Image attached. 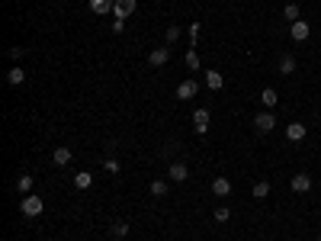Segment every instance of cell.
I'll return each mask as SVG.
<instances>
[{
	"mask_svg": "<svg viewBox=\"0 0 321 241\" xmlns=\"http://www.w3.org/2000/svg\"><path fill=\"white\" fill-rule=\"evenodd\" d=\"M276 100H280V96H276V90H273V87L260 90V103H264L267 110H276Z\"/></svg>",
	"mask_w": 321,
	"mask_h": 241,
	"instance_id": "cell-17",
	"label": "cell"
},
{
	"mask_svg": "<svg viewBox=\"0 0 321 241\" xmlns=\"http://www.w3.org/2000/svg\"><path fill=\"white\" fill-rule=\"evenodd\" d=\"M71 158H74V151H71V148H55V154H52V161H55L58 167L71 164Z\"/></svg>",
	"mask_w": 321,
	"mask_h": 241,
	"instance_id": "cell-16",
	"label": "cell"
},
{
	"mask_svg": "<svg viewBox=\"0 0 321 241\" xmlns=\"http://www.w3.org/2000/svg\"><path fill=\"white\" fill-rule=\"evenodd\" d=\"M305 135H308L305 123H289V126H286V138H289V142H302Z\"/></svg>",
	"mask_w": 321,
	"mask_h": 241,
	"instance_id": "cell-8",
	"label": "cell"
},
{
	"mask_svg": "<svg viewBox=\"0 0 321 241\" xmlns=\"http://www.w3.org/2000/svg\"><path fill=\"white\" fill-rule=\"evenodd\" d=\"M125 29V19H113V32H122Z\"/></svg>",
	"mask_w": 321,
	"mask_h": 241,
	"instance_id": "cell-29",
	"label": "cell"
},
{
	"mask_svg": "<svg viewBox=\"0 0 321 241\" xmlns=\"http://www.w3.org/2000/svg\"><path fill=\"white\" fill-rule=\"evenodd\" d=\"M23 81H26V71H23L19 65L7 71V84H10V87H19V84H23Z\"/></svg>",
	"mask_w": 321,
	"mask_h": 241,
	"instance_id": "cell-15",
	"label": "cell"
},
{
	"mask_svg": "<svg viewBox=\"0 0 321 241\" xmlns=\"http://www.w3.org/2000/svg\"><path fill=\"white\" fill-rule=\"evenodd\" d=\"M196 90H199V84H196V81H183L180 87H177V93H174V96H177V100H193Z\"/></svg>",
	"mask_w": 321,
	"mask_h": 241,
	"instance_id": "cell-6",
	"label": "cell"
},
{
	"mask_svg": "<svg viewBox=\"0 0 321 241\" xmlns=\"http://www.w3.org/2000/svg\"><path fill=\"white\" fill-rule=\"evenodd\" d=\"M193 129L199 132V135H203V132L209 129V110H203V106H199V110L193 113Z\"/></svg>",
	"mask_w": 321,
	"mask_h": 241,
	"instance_id": "cell-9",
	"label": "cell"
},
{
	"mask_svg": "<svg viewBox=\"0 0 321 241\" xmlns=\"http://www.w3.org/2000/svg\"><path fill=\"white\" fill-rule=\"evenodd\" d=\"M289 187H292V193H308L312 190V174H292V180H289Z\"/></svg>",
	"mask_w": 321,
	"mask_h": 241,
	"instance_id": "cell-3",
	"label": "cell"
},
{
	"mask_svg": "<svg viewBox=\"0 0 321 241\" xmlns=\"http://www.w3.org/2000/svg\"><path fill=\"white\" fill-rule=\"evenodd\" d=\"M23 55H26V48H23V45H13V48H10V58H16V62H19Z\"/></svg>",
	"mask_w": 321,
	"mask_h": 241,
	"instance_id": "cell-28",
	"label": "cell"
},
{
	"mask_svg": "<svg viewBox=\"0 0 321 241\" xmlns=\"http://www.w3.org/2000/svg\"><path fill=\"white\" fill-rule=\"evenodd\" d=\"M318 241H321V235H318Z\"/></svg>",
	"mask_w": 321,
	"mask_h": 241,
	"instance_id": "cell-30",
	"label": "cell"
},
{
	"mask_svg": "<svg viewBox=\"0 0 321 241\" xmlns=\"http://www.w3.org/2000/svg\"><path fill=\"white\" fill-rule=\"evenodd\" d=\"M103 167H106L110 174H119V171H122V164H119L116 158H106V161H103Z\"/></svg>",
	"mask_w": 321,
	"mask_h": 241,
	"instance_id": "cell-25",
	"label": "cell"
},
{
	"mask_svg": "<svg viewBox=\"0 0 321 241\" xmlns=\"http://www.w3.org/2000/svg\"><path fill=\"white\" fill-rule=\"evenodd\" d=\"M206 87H209V90H222V87H225L222 71H206Z\"/></svg>",
	"mask_w": 321,
	"mask_h": 241,
	"instance_id": "cell-12",
	"label": "cell"
},
{
	"mask_svg": "<svg viewBox=\"0 0 321 241\" xmlns=\"http://www.w3.org/2000/svg\"><path fill=\"white\" fill-rule=\"evenodd\" d=\"M276 71H280L283 77H289L292 71H295V55H283V58H280V65H276Z\"/></svg>",
	"mask_w": 321,
	"mask_h": 241,
	"instance_id": "cell-14",
	"label": "cell"
},
{
	"mask_svg": "<svg viewBox=\"0 0 321 241\" xmlns=\"http://www.w3.org/2000/svg\"><path fill=\"white\" fill-rule=\"evenodd\" d=\"M113 235L116 238H125L129 235V222H113Z\"/></svg>",
	"mask_w": 321,
	"mask_h": 241,
	"instance_id": "cell-23",
	"label": "cell"
},
{
	"mask_svg": "<svg viewBox=\"0 0 321 241\" xmlns=\"http://www.w3.org/2000/svg\"><path fill=\"white\" fill-rule=\"evenodd\" d=\"M167 58H170V48L161 45V48H154V52H148V65L151 68H164V65H167Z\"/></svg>",
	"mask_w": 321,
	"mask_h": 241,
	"instance_id": "cell-4",
	"label": "cell"
},
{
	"mask_svg": "<svg viewBox=\"0 0 321 241\" xmlns=\"http://www.w3.org/2000/svg\"><path fill=\"white\" fill-rule=\"evenodd\" d=\"M254 129H257V132H273V129H276V113H273V110L257 113V116H254Z\"/></svg>",
	"mask_w": 321,
	"mask_h": 241,
	"instance_id": "cell-2",
	"label": "cell"
},
{
	"mask_svg": "<svg viewBox=\"0 0 321 241\" xmlns=\"http://www.w3.org/2000/svg\"><path fill=\"white\" fill-rule=\"evenodd\" d=\"M289 35H292V39H295V42H305V39H308V35H312V26H308V23H305V19H299V23H292V29H289Z\"/></svg>",
	"mask_w": 321,
	"mask_h": 241,
	"instance_id": "cell-7",
	"label": "cell"
},
{
	"mask_svg": "<svg viewBox=\"0 0 321 241\" xmlns=\"http://www.w3.org/2000/svg\"><path fill=\"white\" fill-rule=\"evenodd\" d=\"M283 16H286L289 23H299L302 19V10L295 7V4H286V7H283Z\"/></svg>",
	"mask_w": 321,
	"mask_h": 241,
	"instance_id": "cell-20",
	"label": "cell"
},
{
	"mask_svg": "<svg viewBox=\"0 0 321 241\" xmlns=\"http://www.w3.org/2000/svg\"><path fill=\"white\" fill-rule=\"evenodd\" d=\"M113 7H116V0H90V10L97 16H103V13H113Z\"/></svg>",
	"mask_w": 321,
	"mask_h": 241,
	"instance_id": "cell-13",
	"label": "cell"
},
{
	"mask_svg": "<svg viewBox=\"0 0 321 241\" xmlns=\"http://www.w3.org/2000/svg\"><path fill=\"white\" fill-rule=\"evenodd\" d=\"M186 65L193 68V71H199V55H196V48H189V52H186Z\"/></svg>",
	"mask_w": 321,
	"mask_h": 241,
	"instance_id": "cell-24",
	"label": "cell"
},
{
	"mask_svg": "<svg viewBox=\"0 0 321 241\" xmlns=\"http://www.w3.org/2000/svg\"><path fill=\"white\" fill-rule=\"evenodd\" d=\"M19 212H23V215H29V219H35V215H42V212H45V199H42V196H35V193H29V196H23V199H19Z\"/></svg>",
	"mask_w": 321,
	"mask_h": 241,
	"instance_id": "cell-1",
	"label": "cell"
},
{
	"mask_svg": "<svg viewBox=\"0 0 321 241\" xmlns=\"http://www.w3.org/2000/svg\"><path fill=\"white\" fill-rule=\"evenodd\" d=\"M167 174H170V180H174V184H183V180L189 177V167L177 161V164H170V171H167Z\"/></svg>",
	"mask_w": 321,
	"mask_h": 241,
	"instance_id": "cell-10",
	"label": "cell"
},
{
	"mask_svg": "<svg viewBox=\"0 0 321 241\" xmlns=\"http://www.w3.org/2000/svg\"><path fill=\"white\" fill-rule=\"evenodd\" d=\"M16 193H23V196H29V193H32V174H19V180H16Z\"/></svg>",
	"mask_w": 321,
	"mask_h": 241,
	"instance_id": "cell-18",
	"label": "cell"
},
{
	"mask_svg": "<svg viewBox=\"0 0 321 241\" xmlns=\"http://www.w3.org/2000/svg\"><path fill=\"white\" fill-rule=\"evenodd\" d=\"M228 219H231V209L228 206H219L216 209V222H228Z\"/></svg>",
	"mask_w": 321,
	"mask_h": 241,
	"instance_id": "cell-26",
	"label": "cell"
},
{
	"mask_svg": "<svg viewBox=\"0 0 321 241\" xmlns=\"http://www.w3.org/2000/svg\"><path fill=\"white\" fill-rule=\"evenodd\" d=\"M90 184H93V174H90V171H80V174H74V187H77V190H87Z\"/></svg>",
	"mask_w": 321,
	"mask_h": 241,
	"instance_id": "cell-19",
	"label": "cell"
},
{
	"mask_svg": "<svg viewBox=\"0 0 321 241\" xmlns=\"http://www.w3.org/2000/svg\"><path fill=\"white\" fill-rule=\"evenodd\" d=\"M180 35H183V29H180V26H170V29H167V42L174 45L177 39H180Z\"/></svg>",
	"mask_w": 321,
	"mask_h": 241,
	"instance_id": "cell-27",
	"label": "cell"
},
{
	"mask_svg": "<svg viewBox=\"0 0 321 241\" xmlns=\"http://www.w3.org/2000/svg\"><path fill=\"white\" fill-rule=\"evenodd\" d=\"M151 196H167V180H154L151 184Z\"/></svg>",
	"mask_w": 321,
	"mask_h": 241,
	"instance_id": "cell-22",
	"label": "cell"
},
{
	"mask_svg": "<svg viewBox=\"0 0 321 241\" xmlns=\"http://www.w3.org/2000/svg\"><path fill=\"white\" fill-rule=\"evenodd\" d=\"M267 196H270V184H267V180L254 184V199H267Z\"/></svg>",
	"mask_w": 321,
	"mask_h": 241,
	"instance_id": "cell-21",
	"label": "cell"
},
{
	"mask_svg": "<svg viewBox=\"0 0 321 241\" xmlns=\"http://www.w3.org/2000/svg\"><path fill=\"white\" fill-rule=\"evenodd\" d=\"M135 0H116V7H113V13H116V19H129L135 13Z\"/></svg>",
	"mask_w": 321,
	"mask_h": 241,
	"instance_id": "cell-5",
	"label": "cell"
},
{
	"mask_svg": "<svg viewBox=\"0 0 321 241\" xmlns=\"http://www.w3.org/2000/svg\"><path fill=\"white\" fill-rule=\"evenodd\" d=\"M212 193H216V196H228L231 193V180L228 177H216L212 180Z\"/></svg>",
	"mask_w": 321,
	"mask_h": 241,
	"instance_id": "cell-11",
	"label": "cell"
}]
</instances>
